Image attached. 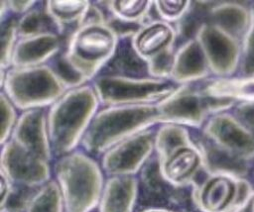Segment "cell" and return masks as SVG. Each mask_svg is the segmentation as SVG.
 <instances>
[{
	"label": "cell",
	"mask_w": 254,
	"mask_h": 212,
	"mask_svg": "<svg viewBox=\"0 0 254 212\" xmlns=\"http://www.w3.org/2000/svg\"><path fill=\"white\" fill-rule=\"evenodd\" d=\"M0 115H1L0 144L2 146L10 140L20 116L18 115V109L16 108V106L12 103V101L7 97V95L3 91L0 92Z\"/></svg>",
	"instance_id": "28"
},
{
	"label": "cell",
	"mask_w": 254,
	"mask_h": 212,
	"mask_svg": "<svg viewBox=\"0 0 254 212\" xmlns=\"http://www.w3.org/2000/svg\"><path fill=\"white\" fill-rule=\"evenodd\" d=\"M63 37L46 32L19 38L12 56L11 67H31L50 63L64 50Z\"/></svg>",
	"instance_id": "16"
},
{
	"label": "cell",
	"mask_w": 254,
	"mask_h": 212,
	"mask_svg": "<svg viewBox=\"0 0 254 212\" xmlns=\"http://www.w3.org/2000/svg\"><path fill=\"white\" fill-rule=\"evenodd\" d=\"M238 212H254V192L249 193L242 201Z\"/></svg>",
	"instance_id": "33"
},
{
	"label": "cell",
	"mask_w": 254,
	"mask_h": 212,
	"mask_svg": "<svg viewBox=\"0 0 254 212\" xmlns=\"http://www.w3.org/2000/svg\"><path fill=\"white\" fill-rule=\"evenodd\" d=\"M159 124L157 104L103 106L94 116L81 146L88 154L102 155L119 142Z\"/></svg>",
	"instance_id": "3"
},
{
	"label": "cell",
	"mask_w": 254,
	"mask_h": 212,
	"mask_svg": "<svg viewBox=\"0 0 254 212\" xmlns=\"http://www.w3.org/2000/svg\"><path fill=\"white\" fill-rule=\"evenodd\" d=\"M204 133L213 148L230 157L254 154V132L234 115L215 113L207 120Z\"/></svg>",
	"instance_id": "11"
},
{
	"label": "cell",
	"mask_w": 254,
	"mask_h": 212,
	"mask_svg": "<svg viewBox=\"0 0 254 212\" xmlns=\"http://www.w3.org/2000/svg\"><path fill=\"white\" fill-rule=\"evenodd\" d=\"M232 103L206 96L198 83L179 85L168 97L157 104L160 113V124L198 127L208 112L231 106Z\"/></svg>",
	"instance_id": "7"
},
{
	"label": "cell",
	"mask_w": 254,
	"mask_h": 212,
	"mask_svg": "<svg viewBox=\"0 0 254 212\" xmlns=\"http://www.w3.org/2000/svg\"><path fill=\"white\" fill-rule=\"evenodd\" d=\"M192 2L189 0H157L154 1V10L158 19L176 25L190 10Z\"/></svg>",
	"instance_id": "27"
},
{
	"label": "cell",
	"mask_w": 254,
	"mask_h": 212,
	"mask_svg": "<svg viewBox=\"0 0 254 212\" xmlns=\"http://www.w3.org/2000/svg\"><path fill=\"white\" fill-rule=\"evenodd\" d=\"M178 37L176 25L161 19H154L132 34L130 47L135 55L146 63L161 53L175 49Z\"/></svg>",
	"instance_id": "14"
},
{
	"label": "cell",
	"mask_w": 254,
	"mask_h": 212,
	"mask_svg": "<svg viewBox=\"0 0 254 212\" xmlns=\"http://www.w3.org/2000/svg\"><path fill=\"white\" fill-rule=\"evenodd\" d=\"M251 17V2H214L206 9L204 21L210 22L242 40Z\"/></svg>",
	"instance_id": "19"
},
{
	"label": "cell",
	"mask_w": 254,
	"mask_h": 212,
	"mask_svg": "<svg viewBox=\"0 0 254 212\" xmlns=\"http://www.w3.org/2000/svg\"><path fill=\"white\" fill-rule=\"evenodd\" d=\"M212 77L236 75L241 55V40L222 28L203 21L195 35Z\"/></svg>",
	"instance_id": "8"
},
{
	"label": "cell",
	"mask_w": 254,
	"mask_h": 212,
	"mask_svg": "<svg viewBox=\"0 0 254 212\" xmlns=\"http://www.w3.org/2000/svg\"><path fill=\"white\" fill-rule=\"evenodd\" d=\"M212 77L204 53L195 38L176 47L170 79L178 85L199 83Z\"/></svg>",
	"instance_id": "17"
},
{
	"label": "cell",
	"mask_w": 254,
	"mask_h": 212,
	"mask_svg": "<svg viewBox=\"0 0 254 212\" xmlns=\"http://www.w3.org/2000/svg\"><path fill=\"white\" fill-rule=\"evenodd\" d=\"M148 212H164V211H160V210H151V211H148Z\"/></svg>",
	"instance_id": "34"
},
{
	"label": "cell",
	"mask_w": 254,
	"mask_h": 212,
	"mask_svg": "<svg viewBox=\"0 0 254 212\" xmlns=\"http://www.w3.org/2000/svg\"><path fill=\"white\" fill-rule=\"evenodd\" d=\"M92 3L87 0H49L44 7L63 37L67 27L75 29L86 18Z\"/></svg>",
	"instance_id": "21"
},
{
	"label": "cell",
	"mask_w": 254,
	"mask_h": 212,
	"mask_svg": "<svg viewBox=\"0 0 254 212\" xmlns=\"http://www.w3.org/2000/svg\"><path fill=\"white\" fill-rule=\"evenodd\" d=\"M208 97L230 103L254 102V77H209L198 83Z\"/></svg>",
	"instance_id": "20"
},
{
	"label": "cell",
	"mask_w": 254,
	"mask_h": 212,
	"mask_svg": "<svg viewBox=\"0 0 254 212\" xmlns=\"http://www.w3.org/2000/svg\"><path fill=\"white\" fill-rule=\"evenodd\" d=\"M54 173L65 212H92L98 207L105 178L101 164L90 154L77 149L57 158Z\"/></svg>",
	"instance_id": "4"
},
{
	"label": "cell",
	"mask_w": 254,
	"mask_h": 212,
	"mask_svg": "<svg viewBox=\"0 0 254 212\" xmlns=\"http://www.w3.org/2000/svg\"><path fill=\"white\" fill-rule=\"evenodd\" d=\"M14 184L9 180V178L1 172V177H0V190H1V201H0V206L1 210H3L11 196V193L13 191Z\"/></svg>",
	"instance_id": "32"
},
{
	"label": "cell",
	"mask_w": 254,
	"mask_h": 212,
	"mask_svg": "<svg viewBox=\"0 0 254 212\" xmlns=\"http://www.w3.org/2000/svg\"><path fill=\"white\" fill-rule=\"evenodd\" d=\"M236 75L254 77V2H251L249 26L241 40V55Z\"/></svg>",
	"instance_id": "26"
},
{
	"label": "cell",
	"mask_w": 254,
	"mask_h": 212,
	"mask_svg": "<svg viewBox=\"0 0 254 212\" xmlns=\"http://www.w3.org/2000/svg\"><path fill=\"white\" fill-rule=\"evenodd\" d=\"M203 155L190 141L178 145L159 156L160 173L164 180L180 185L190 180L202 166Z\"/></svg>",
	"instance_id": "15"
},
{
	"label": "cell",
	"mask_w": 254,
	"mask_h": 212,
	"mask_svg": "<svg viewBox=\"0 0 254 212\" xmlns=\"http://www.w3.org/2000/svg\"><path fill=\"white\" fill-rule=\"evenodd\" d=\"M0 74L1 91L22 112L47 109L68 90L50 63L0 69Z\"/></svg>",
	"instance_id": "5"
},
{
	"label": "cell",
	"mask_w": 254,
	"mask_h": 212,
	"mask_svg": "<svg viewBox=\"0 0 254 212\" xmlns=\"http://www.w3.org/2000/svg\"><path fill=\"white\" fill-rule=\"evenodd\" d=\"M17 21L18 17L11 15L4 21L0 22V69L7 70L12 66L13 53L20 38Z\"/></svg>",
	"instance_id": "25"
},
{
	"label": "cell",
	"mask_w": 254,
	"mask_h": 212,
	"mask_svg": "<svg viewBox=\"0 0 254 212\" xmlns=\"http://www.w3.org/2000/svg\"><path fill=\"white\" fill-rule=\"evenodd\" d=\"M138 191L139 181L136 176H108L99 200V212H133Z\"/></svg>",
	"instance_id": "18"
},
{
	"label": "cell",
	"mask_w": 254,
	"mask_h": 212,
	"mask_svg": "<svg viewBox=\"0 0 254 212\" xmlns=\"http://www.w3.org/2000/svg\"><path fill=\"white\" fill-rule=\"evenodd\" d=\"M0 170L20 187L37 188L52 179L51 161L25 151L11 140L1 146Z\"/></svg>",
	"instance_id": "10"
},
{
	"label": "cell",
	"mask_w": 254,
	"mask_h": 212,
	"mask_svg": "<svg viewBox=\"0 0 254 212\" xmlns=\"http://www.w3.org/2000/svg\"><path fill=\"white\" fill-rule=\"evenodd\" d=\"M155 151V131L149 129L127 138L101 155L107 176H136Z\"/></svg>",
	"instance_id": "9"
},
{
	"label": "cell",
	"mask_w": 254,
	"mask_h": 212,
	"mask_svg": "<svg viewBox=\"0 0 254 212\" xmlns=\"http://www.w3.org/2000/svg\"><path fill=\"white\" fill-rule=\"evenodd\" d=\"M10 140L25 151L51 161L54 154L48 131L47 109L22 112Z\"/></svg>",
	"instance_id": "13"
},
{
	"label": "cell",
	"mask_w": 254,
	"mask_h": 212,
	"mask_svg": "<svg viewBox=\"0 0 254 212\" xmlns=\"http://www.w3.org/2000/svg\"><path fill=\"white\" fill-rule=\"evenodd\" d=\"M39 2L35 0H7L9 12L12 16L21 17L37 6Z\"/></svg>",
	"instance_id": "31"
},
{
	"label": "cell",
	"mask_w": 254,
	"mask_h": 212,
	"mask_svg": "<svg viewBox=\"0 0 254 212\" xmlns=\"http://www.w3.org/2000/svg\"><path fill=\"white\" fill-rule=\"evenodd\" d=\"M235 113L236 117L254 132V102L238 104Z\"/></svg>",
	"instance_id": "30"
},
{
	"label": "cell",
	"mask_w": 254,
	"mask_h": 212,
	"mask_svg": "<svg viewBox=\"0 0 254 212\" xmlns=\"http://www.w3.org/2000/svg\"><path fill=\"white\" fill-rule=\"evenodd\" d=\"M90 83L103 106L158 104L179 86L168 78L128 73H100Z\"/></svg>",
	"instance_id": "6"
},
{
	"label": "cell",
	"mask_w": 254,
	"mask_h": 212,
	"mask_svg": "<svg viewBox=\"0 0 254 212\" xmlns=\"http://www.w3.org/2000/svg\"><path fill=\"white\" fill-rule=\"evenodd\" d=\"M119 46V33L102 11L92 5L84 21L70 32L62 53L67 63L89 83L113 59Z\"/></svg>",
	"instance_id": "1"
},
{
	"label": "cell",
	"mask_w": 254,
	"mask_h": 212,
	"mask_svg": "<svg viewBox=\"0 0 254 212\" xmlns=\"http://www.w3.org/2000/svg\"><path fill=\"white\" fill-rule=\"evenodd\" d=\"M176 49V48H175ZM175 49L165 51L146 62L147 74L157 78L170 79Z\"/></svg>",
	"instance_id": "29"
},
{
	"label": "cell",
	"mask_w": 254,
	"mask_h": 212,
	"mask_svg": "<svg viewBox=\"0 0 254 212\" xmlns=\"http://www.w3.org/2000/svg\"><path fill=\"white\" fill-rule=\"evenodd\" d=\"M17 26L20 38L46 32L59 33L55 22L49 16L44 6H36L23 16L18 17Z\"/></svg>",
	"instance_id": "24"
},
{
	"label": "cell",
	"mask_w": 254,
	"mask_h": 212,
	"mask_svg": "<svg viewBox=\"0 0 254 212\" xmlns=\"http://www.w3.org/2000/svg\"><path fill=\"white\" fill-rule=\"evenodd\" d=\"M99 106L97 94L89 82L66 90L47 109L54 157L59 158L77 150Z\"/></svg>",
	"instance_id": "2"
},
{
	"label": "cell",
	"mask_w": 254,
	"mask_h": 212,
	"mask_svg": "<svg viewBox=\"0 0 254 212\" xmlns=\"http://www.w3.org/2000/svg\"><path fill=\"white\" fill-rule=\"evenodd\" d=\"M25 212H65L61 188L55 179H51L29 197Z\"/></svg>",
	"instance_id": "22"
},
{
	"label": "cell",
	"mask_w": 254,
	"mask_h": 212,
	"mask_svg": "<svg viewBox=\"0 0 254 212\" xmlns=\"http://www.w3.org/2000/svg\"><path fill=\"white\" fill-rule=\"evenodd\" d=\"M109 13L124 23H142L154 8L150 0H112L106 2Z\"/></svg>",
	"instance_id": "23"
},
{
	"label": "cell",
	"mask_w": 254,
	"mask_h": 212,
	"mask_svg": "<svg viewBox=\"0 0 254 212\" xmlns=\"http://www.w3.org/2000/svg\"><path fill=\"white\" fill-rule=\"evenodd\" d=\"M246 188L232 174L213 173L199 185L196 203L203 212H228L248 195Z\"/></svg>",
	"instance_id": "12"
}]
</instances>
